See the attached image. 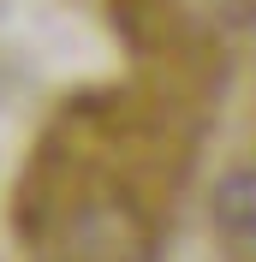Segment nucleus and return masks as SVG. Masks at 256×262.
Listing matches in <instances>:
<instances>
[{"label": "nucleus", "mask_w": 256, "mask_h": 262, "mask_svg": "<svg viewBox=\"0 0 256 262\" xmlns=\"http://www.w3.org/2000/svg\"><path fill=\"white\" fill-rule=\"evenodd\" d=\"M215 214H221V227H226V232L256 238V167H239V173L221 185V196H215Z\"/></svg>", "instance_id": "obj_1"}]
</instances>
